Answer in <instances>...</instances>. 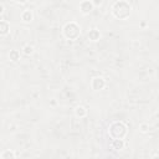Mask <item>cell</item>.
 I'll use <instances>...</instances> for the list:
<instances>
[{"label":"cell","mask_w":159,"mask_h":159,"mask_svg":"<svg viewBox=\"0 0 159 159\" xmlns=\"http://www.w3.org/2000/svg\"><path fill=\"white\" fill-rule=\"evenodd\" d=\"M81 34V27L75 22V21H71V22H67L65 26H63V35L66 39L68 40H75L80 36Z\"/></svg>","instance_id":"6da1fadb"},{"label":"cell","mask_w":159,"mask_h":159,"mask_svg":"<svg viewBox=\"0 0 159 159\" xmlns=\"http://www.w3.org/2000/svg\"><path fill=\"white\" fill-rule=\"evenodd\" d=\"M91 87L94 89V91H101L106 87V80L101 76H97V77H93L92 81H91Z\"/></svg>","instance_id":"7a4b0ae2"},{"label":"cell","mask_w":159,"mask_h":159,"mask_svg":"<svg viewBox=\"0 0 159 159\" xmlns=\"http://www.w3.org/2000/svg\"><path fill=\"white\" fill-rule=\"evenodd\" d=\"M94 5L92 1H88V0H84V1H81L80 2V11L82 14H89L92 10H93Z\"/></svg>","instance_id":"3957f363"},{"label":"cell","mask_w":159,"mask_h":159,"mask_svg":"<svg viewBox=\"0 0 159 159\" xmlns=\"http://www.w3.org/2000/svg\"><path fill=\"white\" fill-rule=\"evenodd\" d=\"M124 145H125V143L123 139H112V142H111V148L113 150H122L124 148Z\"/></svg>","instance_id":"277c9868"},{"label":"cell","mask_w":159,"mask_h":159,"mask_svg":"<svg viewBox=\"0 0 159 159\" xmlns=\"http://www.w3.org/2000/svg\"><path fill=\"white\" fill-rule=\"evenodd\" d=\"M21 20L24 22H31L34 20V14L30 9H25L22 12H21Z\"/></svg>","instance_id":"5b68a950"},{"label":"cell","mask_w":159,"mask_h":159,"mask_svg":"<svg viewBox=\"0 0 159 159\" xmlns=\"http://www.w3.org/2000/svg\"><path fill=\"white\" fill-rule=\"evenodd\" d=\"M99 39H101V32H99V30L92 29V30L88 31V40H89V41L96 42V41H98Z\"/></svg>","instance_id":"8992f818"},{"label":"cell","mask_w":159,"mask_h":159,"mask_svg":"<svg viewBox=\"0 0 159 159\" xmlns=\"http://www.w3.org/2000/svg\"><path fill=\"white\" fill-rule=\"evenodd\" d=\"M9 30H10V24H9L6 20H1V21H0V35H1V36L7 35Z\"/></svg>","instance_id":"52a82bcc"},{"label":"cell","mask_w":159,"mask_h":159,"mask_svg":"<svg viewBox=\"0 0 159 159\" xmlns=\"http://www.w3.org/2000/svg\"><path fill=\"white\" fill-rule=\"evenodd\" d=\"M75 116L78 118H84L87 116V109L83 106H77L75 108Z\"/></svg>","instance_id":"ba28073f"},{"label":"cell","mask_w":159,"mask_h":159,"mask_svg":"<svg viewBox=\"0 0 159 159\" xmlns=\"http://www.w3.org/2000/svg\"><path fill=\"white\" fill-rule=\"evenodd\" d=\"M0 158H1V159H15L16 157H15V152H14V150H11V149H5V150H2Z\"/></svg>","instance_id":"9c48e42d"},{"label":"cell","mask_w":159,"mask_h":159,"mask_svg":"<svg viewBox=\"0 0 159 159\" xmlns=\"http://www.w3.org/2000/svg\"><path fill=\"white\" fill-rule=\"evenodd\" d=\"M20 57H21V55H20V51L19 50H11L10 52H9V58H10V61H12V62H17L19 60H20Z\"/></svg>","instance_id":"30bf717a"},{"label":"cell","mask_w":159,"mask_h":159,"mask_svg":"<svg viewBox=\"0 0 159 159\" xmlns=\"http://www.w3.org/2000/svg\"><path fill=\"white\" fill-rule=\"evenodd\" d=\"M22 52H24L25 55H27V56H29V55H32V53H34V47H32L30 43H26V45L22 47Z\"/></svg>","instance_id":"8fae6325"},{"label":"cell","mask_w":159,"mask_h":159,"mask_svg":"<svg viewBox=\"0 0 159 159\" xmlns=\"http://www.w3.org/2000/svg\"><path fill=\"white\" fill-rule=\"evenodd\" d=\"M139 130H140L142 133H147V132L149 130V124H148V123H140V124H139Z\"/></svg>","instance_id":"7c38bea8"},{"label":"cell","mask_w":159,"mask_h":159,"mask_svg":"<svg viewBox=\"0 0 159 159\" xmlns=\"http://www.w3.org/2000/svg\"><path fill=\"white\" fill-rule=\"evenodd\" d=\"M92 2H93V5H101V4H102L101 0H99V1H92Z\"/></svg>","instance_id":"4fadbf2b"},{"label":"cell","mask_w":159,"mask_h":159,"mask_svg":"<svg viewBox=\"0 0 159 159\" xmlns=\"http://www.w3.org/2000/svg\"><path fill=\"white\" fill-rule=\"evenodd\" d=\"M154 159H159V157H154Z\"/></svg>","instance_id":"5bb4252c"}]
</instances>
